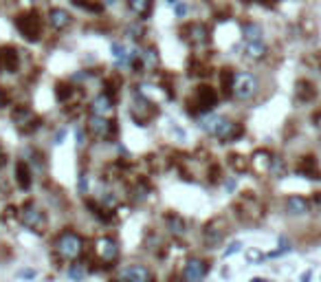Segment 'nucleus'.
<instances>
[{"mask_svg": "<svg viewBox=\"0 0 321 282\" xmlns=\"http://www.w3.org/2000/svg\"><path fill=\"white\" fill-rule=\"evenodd\" d=\"M198 126L205 130V133H209L211 137H216V139L220 141H235L242 137V126L238 122H233V119H227V117H220V115H214V112H207V115H203L198 119Z\"/></svg>", "mask_w": 321, "mask_h": 282, "instance_id": "obj_1", "label": "nucleus"}, {"mask_svg": "<svg viewBox=\"0 0 321 282\" xmlns=\"http://www.w3.org/2000/svg\"><path fill=\"white\" fill-rule=\"evenodd\" d=\"M55 254L66 262H77L84 254V238L77 232L66 230L55 238Z\"/></svg>", "mask_w": 321, "mask_h": 282, "instance_id": "obj_2", "label": "nucleus"}, {"mask_svg": "<svg viewBox=\"0 0 321 282\" xmlns=\"http://www.w3.org/2000/svg\"><path fill=\"white\" fill-rule=\"evenodd\" d=\"M260 82L253 73H246V71H240V73L233 75V84H231V95L240 101H249L258 95Z\"/></svg>", "mask_w": 321, "mask_h": 282, "instance_id": "obj_3", "label": "nucleus"}, {"mask_svg": "<svg viewBox=\"0 0 321 282\" xmlns=\"http://www.w3.org/2000/svg\"><path fill=\"white\" fill-rule=\"evenodd\" d=\"M216 104H218V93H216V88L207 86V84L198 86L196 91H194L191 99H189V106H194L191 110L194 112H203V115H207L209 110H214Z\"/></svg>", "mask_w": 321, "mask_h": 282, "instance_id": "obj_4", "label": "nucleus"}, {"mask_svg": "<svg viewBox=\"0 0 321 282\" xmlns=\"http://www.w3.org/2000/svg\"><path fill=\"white\" fill-rule=\"evenodd\" d=\"M16 29L20 31V35L29 42H38L42 35V20L38 18L35 11H29V14H22L16 18Z\"/></svg>", "mask_w": 321, "mask_h": 282, "instance_id": "obj_5", "label": "nucleus"}, {"mask_svg": "<svg viewBox=\"0 0 321 282\" xmlns=\"http://www.w3.org/2000/svg\"><path fill=\"white\" fill-rule=\"evenodd\" d=\"M132 99H135V106H132V112L139 110V115H135V122L139 126H148V122L152 119L154 115H159V108H156L152 101H150L141 91H135L132 95Z\"/></svg>", "mask_w": 321, "mask_h": 282, "instance_id": "obj_6", "label": "nucleus"}, {"mask_svg": "<svg viewBox=\"0 0 321 282\" xmlns=\"http://www.w3.org/2000/svg\"><path fill=\"white\" fill-rule=\"evenodd\" d=\"M18 218H20V223L27 227V230H35V232H40L42 227L46 225L44 212H42L38 205H33V203L24 205V207L20 209V214H18Z\"/></svg>", "mask_w": 321, "mask_h": 282, "instance_id": "obj_7", "label": "nucleus"}, {"mask_svg": "<svg viewBox=\"0 0 321 282\" xmlns=\"http://www.w3.org/2000/svg\"><path fill=\"white\" fill-rule=\"evenodd\" d=\"M95 254L106 267H110L112 262H117V258H119V245H117L114 238L104 236V238H99V241L95 243Z\"/></svg>", "mask_w": 321, "mask_h": 282, "instance_id": "obj_8", "label": "nucleus"}, {"mask_svg": "<svg viewBox=\"0 0 321 282\" xmlns=\"http://www.w3.org/2000/svg\"><path fill=\"white\" fill-rule=\"evenodd\" d=\"M207 273H209V262L203 260V258H191L183 269V280L185 282H203Z\"/></svg>", "mask_w": 321, "mask_h": 282, "instance_id": "obj_9", "label": "nucleus"}, {"mask_svg": "<svg viewBox=\"0 0 321 282\" xmlns=\"http://www.w3.org/2000/svg\"><path fill=\"white\" fill-rule=\"evenodd\" d=\"M88 130H90V135H93V137H97V139H101V141H106V139H110V137L114 135V124H112L108 117H95V115H90V119H88Z\"/></svg>", "mask_w": 321, "mask_h": 282, "instance_id": "obj_10", "label": "nucleus"}, {"mask_svg": "<svg viewBox=\"0 0 321 282\" xmlns=\"http://www.w3.org/2000/svg\"><path fill=\"white\" fill-rule=\"evenodd\" d=\"M14 124L20 133H31V130L38 128L40 119L35 117L33 110H29V108H18V110H14Z\"/></svg>", "mask_w": 321, "mask_h": 282, "instance_id": "obj_11", "label": "nucleus"}, {"mask_svg": "<svg viewBox=\"0 0 321 282\" xmlns=\"http://www.w3.org/2000/svg\"><path fill=\"white\" fill-rule=\"evenodd\" d=\"M121 280L123 282H154L152 271L145 265H128L121 269Z\"/></svg>", "mask_w": 321, "mask_h": 282, "instance_id": "obj_12", "label": "nucleus"}, {"mask_svg": "<svg viewBox=\"0 0 321 282\" xmlns=\"http://www.w3.org/2000/svg\"><path fill=\"white\" fill-rule=\"evenodd\" d=\"M284 209H286L288 216H306L310 212V201L301 194H293L286 199V203H284Z\"/></svg>", "mask_w": 321, "mask_h": 282, "instance_id": "obj_13", "label": "nucleus"}, {"mask_svg": "<svg viewBox=\"0 0 321 282\" xmlns=\"http://www.w3.org/2000/svg\"><path fill=\"white\" fill-rule=\"evenodd\" d=\"M46 20H48V27H51V29H55V31H64V29L73 22V16L62 7H55V9H48Z\"/></svg>", "mask_w": 321, "mask_h": 282, "instance_id": "obj_14", "label": "nucleus"}, {"mask_svg": "<svg viewBox=\"0 0 321 282\" xmlns=\"http://www.w3.org/2000/svg\"><path fill=\"white\" fill-rule=\"evenodd\" d=\"M112 97L110 93H99L97 97L90 101V112H93L95 117H108L112 112Z\"/></svg>", "mask_w": 321, "mask_h": 282, "instance_id": "obj_15", "label": "nucleus"}, {"mask_svg": "<svg viewBox=\"0 0 321 282\" xmlns=\"http://www.w3.org/2000/svg\"><path fill=\"white\" fill-rule=\"evenodd\" d=\"M297 172L306 179H321V167H319L317 157H312V154L301 157L299 163H297Z\"/></svg>", "mask_w": 321, "mask_h": 282, "instance_id": "obj_16", "label": "nucleus"}, {"mask_svg": "<svg viewBox=\"0 0 321 282\" xmlns=\"http://www.w3.org/2000/svg\"><path fill=\"white\" fill-rule=\"evenodd\" d=\"M187 40L191 42L194 46H203L209 42V29L207 25H203V22H191L189 27H187Z\"/></svg>", "mask_w": 321, "mask_h": 282, "instance_id": "obj_17", "label": "nucleus"}, {"mask_svg": "<svg viewBox=\"0 0 321 282\" xmlns=\"http://www.w3.org/2000/svg\"><path fill=\"white\" fill-rule=\"evenodd\" d=\"M112 58H114V64L119 69L123 67H132V51H128V46L121 44V42H112Z\"/></svg>", "mask_w": 321, "mask_h": 282, "instance_id": "obj_18", "label": "nucleus"}, {"mask_svg": "<svg viewBox=\"0 0 321 282\" xmlns=\"http://www.w3.org/2000/svg\"><path fill=\"white\" fill-rule=\"evenodd\" d=\"M266 49L264 40H255V42H244V58L246 60H253V62H260V60L266 58Z\"/></svg>", "mask_w": 321, "mask_h": 282, "instance_id": "obj_19", "label": "nucleus"}, {"mask_svg": "<svg viewBox=\"0 0 321 282\" xmlns=\"http://www.w3.org/2000/svg\"><path fill=\"white\" fill-rule=\"evenodd\" d=\"M295 95H297V99L299 101H312L314 97H317V88H314V84L312 82H308V80H299L297 82V86H295Z\"/></svg>", "mask_w": 321, "mask_h": 282, "instance_id": "obj_20", "label": "nucleus"}, {"mask_svg": "<svg viewBox=\"0 0 321 282\" xmlns=\"http://www.w3.org/2000/svg\"><path fill=\"white\" fill-rule=\"evenodd\" d=\"M203 238H205V245L211 249V247H218V245L222 243V238H225V230H218L216 223H211L205 227L203 232Z\"/></svg>", "mask_w": 321, "mask_h": 282, "instance_id": "obj_21", "label": "nucleus"}, {"mask_svg": "<svg viewBox=\"0 0 321 282\" xmlns=\"http://www.w3.org/2000/svg\"><path fill=\"white\" fill-rule=\"evenodd\" d=\"M31 181H33V177H31L29 165L24 163V161H18V163H16V183L20 185L22 190H29V188H31Z\"/></svg>", "mask_w": 321, "mask_h": 282, "instance_id": "obj_22", "label": "nucleus"}, {"mask_svg": "<svg viewBox=\"0 0 321 282\" xmlns=\"http://www.w3.org/2000/svg\"><path fill=\"white\" fill-rule=\"evenodd\" d=\"M271 159H273V154H271L269 150H258V152L253 154L251 163H253V167H255V170H260V172H269Z\"/></svg>", "mask_w": 321, "mask_h": 282, "instance_id": "obj_23", "label": "nucleus"}, {"mask_svg": "<svg viewBox=\"0 0 321 282\" xmlns=\"http://www.w3.org/2000/svg\"><path fill=\"white\" fill-rule=\"evenodd\" d=\"M128 7L135 16L148 18L150 14H152V0H128Z\"/></svg>", "mask_w": 321, "mask_h": 282, "instance_id": "obj_24", "label": "nucleus"}, {"mask_svg": "<svg viewBox=\"0 0 321 282\" xmlns=\"http://www.w3.org/2000/svg\"><path fill=\"white\" fill-rule=\"evenodd\" d=\"M242 35H244V42H255V40H262V25L258 22H244L242 25Z\"/></svg>", "mask_w": 321, "mask_h": 282, "instance_id": "obj_25", "label": "nucleus"}, {"mask_svg": "<svg viewBox=\"0 0 321 282\" xmlns=\"http://www.w3.org/2000/svg\"><path fill=\"white\" fill-rule=\"evenodd\" d=\"M165 223H167V230L172 234H176V236H183V234L187 232V223L180 218L178 214H169L165 218Z\"/></svg>", "mask_w": 321, "mask_h": 282, "instance_id": "obj_26", "label": "nucleus"}, {"mask_svg": "<svg viewBox=\"0 0 321 282\" xmlns=\"http://www.w3.org/2000/svg\"><path fill=\"white\" fill-rule=\"evenodd\" d=\"M88 269L84 262H73V265H69V271H66V275L73 280V282H82L84 278H86Z\"/></svg>", "mask_w": 321, "mask_h": 282, "instance_id": "obj_27", "label": "nucleus"}, {"mask_svg": "<svg viewBox=\"0 0 321 282\" xmlns=\"http://www.w3.org/2000/svg\"><path fill=\"white\" fill-rule=\"evenodd\" d=\"M269 175L275 177V179H282L284 175H286V161H284L282 157H273V159H271Z\"/></svg>", "mask_w": 321, "mask_h": 282, "instance_id": "obj_28", "label": "nucleus"}, {"mask_svg": "<svg viewBox=\"0 0 321 282\" xmlns=\"http://www.w3.org/2000/svg\"><path fill=\"white\" fill-rule=\"evenodd\" d=\"M141 62H143L148 69H156V64H159V51H156L154 46L145 49V51L141 53Z\"/></svg>", "mask_w": 321, "mask_h": 282, "instance_id": "obj_29", "label": "nucleus"}, {"mask_svg": "<svg viewBox=\"0 0 321 282\" xmlns=\"http://www.w3.org/2000/svg\"><path fill=\"white\" fill-rule=\"evenodd\" d=\"M229 163H231L235 170L238 172H244L246 167H249V163H251V159H244V157H240V154H233L231 157V161H229Z\"/></svg>", "mask_w": 321, "mask_h": 282, "instance_id": "obj_30", "label": "nucleus"}, {"mask_svg": "<svg viewBox=\"0 0 321 282\" xmlns=\"http://www.w3.org/2000/svg\"><path fill=\"white\" fill-rule=\"evenodd\" d=\"M73 3H75L77 7H82V9L93 11V14H97V11H101V7H104V3H90V0H73Z\"/></svg>", "mask_w": 321, "mask_h": 282, "instance_id": "obj_31", "label": "nucleus"}, {"mask_svg": "<svg viewBox=\"0 0 321 282\" xmlns=\"http://www.w3.org/2000/svg\"><path fill=\"white\" fill-rule=\"evenodd\" d=\"M77 192H80L82 196L88 194V175L86 172H80V179H77Z\"/></svg>", "mask_w": 321, "mask_h": 282, "instance_id": "obj_32", "label": "nucleus"}, {"mask_svg": "<svg viewBox=\"0 0 321 282\" xmlns=\"http://www.w3.org/2000/svg\"><path fill=\"white\" fill-rule=\"evenodd\" d=\"M240 249H242V243H240V241H233L231 245H229V249H225V258L233 256V254H238Z\"/></svg>", "mask_w": 321, "mask_h": 282, "instance_id": "obj_33", "label": "nucleus"}, {"mask_svg": "<svg viewBox=\"0 0 321 282\" xmlns=\"http://www.w3.org/2000/svg\"><path fill=\"white\" fill-rule=\"evenodd\" d=\"M174 14H176V18H185L187 16V5L185 3H176V5H174Z\"/></svg>", "mask_w": 321, "mask_h": 282, "instance_id": "obj_34", "label": "nucleus"}, {"mask_svg": "<svg viewBox=\"0 0 321 282\" xmlns=\"http://www.w3.org/2000/svg\"><path fill=\"white\" fill-rule=\"evenodd\" d=\"M75 137H77V146H84V128H77L75 130Z\"/></svg>", "mask_w": 321, "mask_h": 282, "instance_id": "obj_35", "label": "nucleus"}, {"mask_svg": "<svg viewBox=\"0 0 321 282\" xmlns=\"http://www.w3.org/2000/svg\"><path fill=\"white\" fill-rule=\"evenodd\" d=\"M5 106H7V93L0 88V108H5Z\"/></svg>", "mask_w": 321, "mask_h": 282, "instance_id": "obj_36", "label": "nucleus"}, {"mask_svg": "<svg viewBox=\"0 0 321 282\" xmlns=\"http://www.w3.org/2000/svg\"><path fill=\"white\" fill-rule=\"evenodd\" d=\"M312 122H314V126H317V130H319V133H321V110L317 112V115H314L312 117Z\"/></svg>", "mask_w": 321, "mask_h": 282, "instance_id": "obj_37", "label": "nucleus"}, {"mask_svg": "<svg viewBox=\"0 0 321 282\" xmlns=\"http://www.w3.org/2000/svg\"><path fill=\"white\" fill-rule=\"evenodd\" d=\"M225 188H227V192H233L235 190V179H229V181L225 183Z\"/></svg>", "mask_w": 321, "mask_h": 282, "instance_id": "obj_38", "label": "nucleus"}, {"mask_svg": "<svg viewBox=\"0 0 321 282\" xmlns=\"http://www.w3.org/2000/svg\"><path fill=\"white\" fill-rule=\"evenodd\" d=\"M310 278H312V273H310V271H306V273H301V278H299V280H301V282H310Z\"/></svg>", "mask_w": 321, "mask_h": 282, "instance_id": "obj_39", "label": "nucleus"}, {"mask_svg": "<svg viewBox=\"0 0 321 282\" xmlns=\"http://www.w3.org/2000/svg\"><path fill=\"white\" fill-rule=\"evenodd\" d=\"M64 135H66V130H59V133L55 135V143H62V139H64Z\"/></svg>", "mask_w": 321, "mask_h": 282, "instance_id": "obj_40", "label": "nucleus"}, {"mask_svg": "<svg viewBox=\"0 0 321 282\" xmlns=\"http://www.w3.org/2000/svg\"><path fill=\"white\" fill-rule=\"evenodd\" d=\"M20 275H22V278H33V275H35V271H31V269H27V271H22Z\"/></svg>", "mask_w": 321, "mask_h": 282, "instance_id": "obj_41", "label": "nucleus"}, {"mask_svg": "<svg viewBox=\"0 0 321 282\" xmlns=\"http://www.w3.org/2000/svg\"><path fill=\"white\" fill-rule=\"evenodd\" d=\"M5 163H7V154H5L3 150H0V167H3Z\"/></svg>", "mask_w": 321, "mask_h": 282, "instance_id": "obj_42", "label": "nucleus"}, {"mask_svg": "<svg viewBox=\"0 0 321 282\" xmlns=\"http://www.w3.org/2000/svg\"><path fill=\"white\" fill-rule=\"evenodd\" d=\"M101 3H104L106 7H112V5H117V0H101Z\"/></svg>", "mask_w": 321, "mask_h": 282, "instance_id": "obj_43", "label": "nucleus"}, {"mask_svg": "<svg viewBox=\"0 0 321 282\" xmlns=\"http://www.w3.org/2000/svg\"><path fill=\"white\" fill-rule=\"evenodd\" d=\"M251 282H269V280H264V278H255V280H251Z\"/></svg>", "mask_w": 321, "mask_h": 282, "instance_id": "obj_44", "label": "nucleus"}, {"mask_svg": "<svg viewBox=\"0 0 321 282\" xmlns=\"http://www.w3.org/2000/svg\"><path fill=\"white\" fill-rule=\"evenodd\" d=\"M165 3H167V5H176L178 0H165Z\"/></svg>", "mask_w": 321, "mask_h": 282, "instance_id": "obj_45", "label": "nucleus"}, {"mask_svg": "<svg viewBox=\"0 0 321 282\" xmlns=\"http://www.w3.org/2000/svg\"><path fill=\"white\" fill-rule=\"evenodd\" d=\"M319 205H321V192H319Z\"/></svg>", "mask_w": 321, "mask_h": 282, "instance_id": "obj_46", "label": "nucleus"}]
</instances>
